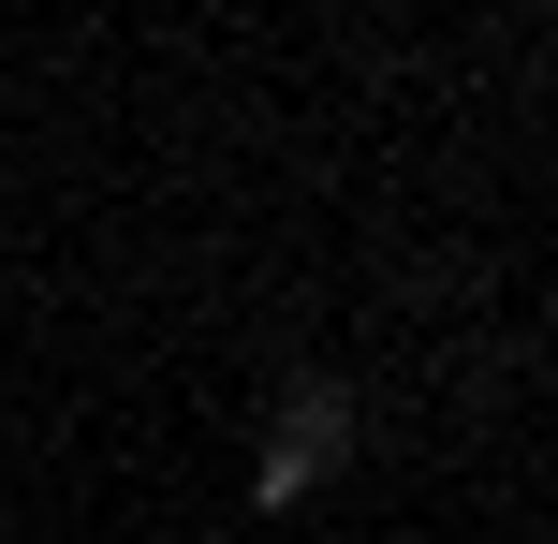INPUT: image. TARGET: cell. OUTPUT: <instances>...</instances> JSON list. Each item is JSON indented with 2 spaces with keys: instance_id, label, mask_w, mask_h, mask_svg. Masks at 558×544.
<instances>
[{
  "instance_id": "cell-1",
  "label": "cell",
  "mask_w": 558,
  "mask_h": 544,
  "mask_svg": "<svg viewBox=\"0 0 558 544\" xmlns=\"http://www.w3.org/2000/svg\"><path fill=\"white\" fill-rule=\"evenodd\" d=\"M353 457V383H294V412H279V442L251 457V516H294L324 471Z\"/></svg>"
}]
</instances>
